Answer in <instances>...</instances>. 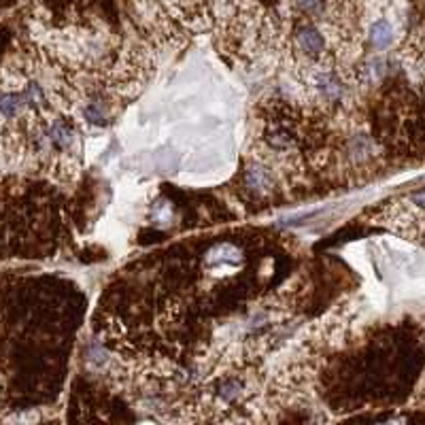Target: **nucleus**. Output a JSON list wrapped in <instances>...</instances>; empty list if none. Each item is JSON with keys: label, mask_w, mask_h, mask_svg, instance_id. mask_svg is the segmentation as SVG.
I'll return each mask as SVG.
<instances>
[{"label": "nucleus", "mask_w": 425, "mask_h": 425, "mask_svg": "<svg viewBox=\"0 0 425 425\" xmlns=\"http://www.w3.org/2000/svg\"><path fill=\"white\" fill-rule=\"evenodd\" d=\"M296 9L311 17H317L327 9V0H296Z\"/></svg>", "instance_id": "obj_4"}, {"label": "nucleus", "mask_w": 425, "mask_h": 425, "mask_svg": "<svg viewBox=\"0 0 425 425\" xmlns=\"http://www.w3.org/2000/svg\"><path fill=\"white\" fill-rule=\"evenodd\" d=\"M206 264L210 270L224 272V270H234L241 266V251L234 245H217L206 257Z\"/></svg>", "instance_id": "obj_1"}, {"label": "nucleus", "mask_w": 425, "mask_h": 425, "mask_svg": "<svg viewBox=\"0 0 425 425\" xmlns=\"http://www.w3.org/2000/svg\"><path fill=\"white\" fill-rule=\"evenodd\" d=\"M245 183H247L249 190H253L257 194H268L276 187L274 175L270 173L268 166H264V164H251L245 173Z\"/></svg>", "instance_id": "obj_2"}, {"label": "nucleus", "mask_w": 425, "mask_h": 425, "mask_svg": "<svg viewBox=\"0 0 425 425\" xmlns=\"http://www.w3.org/2000/svg\"><path fill=\"white\" fill-rule=\"evenodd\" d=\"M408 202L413 204V208H415V210H425V190L415 192V194L408 198Z\"/></svg>", "instance_id": "obj_5"}, {"label": "nucleus", "mask_w": 425, "mask_h": 425, "mask_svg": "<svg viewBox=\"0 0 425 425\" xmlns=\"http://www.w3.org/2000/svg\"><path fill=\"white\" fill-rule=\"evenodd\" d=\"M368 39H370L374 50H379V52L389 50V47L393 45V41H395V30L391 26V21L385 19V17L376 19L368 30Z\"/></svg>", "instance_id": "obj_3"}]
</instances>
